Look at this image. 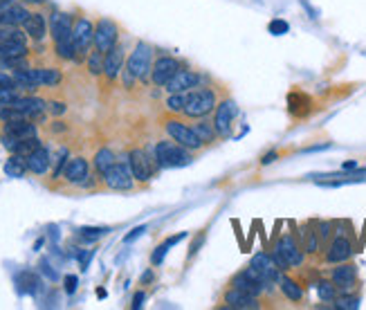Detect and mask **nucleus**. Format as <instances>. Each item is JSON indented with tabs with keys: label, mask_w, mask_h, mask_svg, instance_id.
Listing matches in <instances>:
<instances>
[{
	"label": "nucleus",
	"mask_w": 366,
	"mask_h": 310,
	"mask_svg": "<svg viewBox=\"0 0 366 310\" xmlns=\"http://www.w3.org/2000/svg\"><path fill=\"white\" fill-rule=\"evenodd\" d=\"M151 68H153V48L148 43L139 41L126 57V66H124V81H126V86H131L137 79L144 81L151 75Z\"/></svg>",
	"instance_id": "obj_1"
},
{
	"label": "nucleus",
	"mask_w": 366,
	"mask_h": 310,
	"mask_svg": "<svg viewBox=\"0 0 366 310\" xmlns=\"http://www.w3.org/2000/svg\"><path fill=\"white\" fill-rule=\"evenodd\" d=\"M153 160L160 169H180V167H186V164H191L193 151L184 149L182 144H177L168 138V140H162L155 144Z\"/></svg>",
	"instance_id": "obj_2"
},
{
	"label": "nucleus",
	"mask_w": 366,
	"mask_h": 310,
	"mask_svg": "<svg viewBox=\"0 0 366 310\" xmlns=\"http://www.w3.org/2000/svg\"><path fill=\"white\" fill-rule=\"evenodd\" d=\"M216 95L211 88H193L189 93H184V117L189 120H200L216 111Z\"/></svg>",
	"instance_id": "obj_3"
},
{
	"label": "nucleus",
	"mask_w": 366,
	"mask_h": 310,
	"mask_svg": "<svg viewBox=\"0 0 366 310\" xmlns=\"http://www.w3.org/2000/svg\"><path fill=\"white\" fill-rule=\"evenodd\" d=\"M272 259L274 263L279 266V270H288V268H299L303 263V252L294 241V236L290 234H283L279 241L274 245V252H272Z\"/></svg>",
	"instance_id": "obj_4"
},
{
	"label": "nucleus",
	"mask_w": 366,
	"mask_h": 310,
	"mask_svg": "<svg viewBox=\"0 0 366 310\" xmlns=\"http://www.w3.org/2000/svg\"><path fill=\"white\" fill-rule=\"evenodd\" d=\"M164 131H166V135L171 138L173 142H177V144H182L184 149H189V151H200L204 144H202V140L195 135V131H193V126H189V124H184V122H180V120H166L164 122Z\"/></svg>",
	"instance_id": "obj_5"
},
{
	"label": "nucleus",
	"mask_w": 366,
	"mask_h": 310,
	"mask_svg": "<svg viewBox=\"0 0 366 310\" xmlns=\"http://www.w3.org/2000/svg\"><path fill=\"white\" fill-rule=\"evenodd\" d=\"M73 41H75V50H77L75 61L81 63L84 59H88L90 48H95V25L88 21V18H77L75 21Z\"/></svg>",
	"instance_id": "obj_6"
},
{
	"label": "nucleus",
	"mask_w": 366,
	"mask_h": 310,
	"mask_svg": "<svg viewBox=\"0 0 366 310\" xmlns=\"http://www.w3.org/2000/svg\"><path fill=\"white\" fill-rule=\"evenodd\" d=\"M236 115H238V106L234 99H229L225 97L222 102L216 104V111H213V126H216V133H218V138H229V133H231V124H234L236 120Z\"/></svg>",
	"instance_id": "obj_7"
},
{
	"label": "nucleus",
	"mask_w": 366,
	"mask_h": 310,
	"mask_svg": "<svg viewBox=\"0 0 366 310\" xmlns=\"http://www.w3.org/2000/svg\"><path fill=\"white\" fill-rule=\"evenodd\" d=\"M104 185L110 191H128L135 187V178H133V173L128 169V162H115L104 173Z\"/></svg>",
	"instance_id": "obj_8"
},
{
	"label": "nucleus",
	"mask_w": 366,
	"mask_h": 310,
	"mask_svg": "<svg viewBox=\"0 0 366 310\" xmlns=\"http://www.w3.org/2000/svg\"><path fill=\"white\" fill-rule=\"evenodd\" d=\"M126 162H128L133 178H135L137 182H151V178H153V173H155V160H151V155L146 151L133 149L128 153Z\"/></svg>",
	"instance_id": "obj_9"
},
{
	"label": "nucleus",
	"mask_w": 366,
	"mask_h": 310,
	"mask_svg": "<svg viewBox=\"0 0 366 310\" xmlns=\"http://www.w3.org/2000/svg\"><path fill=\"white\" fill-rule=\"evenodd\" d=\"M117 39H119L117 23L110 21V18H99L95 25V48L106 54L110 48L117 45Z\"/></svg>",
	"instance_id": "obj_10"
},
{
	"label": "nucleus",
	"mask_w": 366,
	"mask_h": 310,
	"mask_svg": "<svg viewBox=\"0 0 366 310\" xmlns=\"http://www.w3.org/2000/svg\"><path fill=\"white\" fill-rule=\"evenodd\" d=\"M249 266H252L256 272H261V277H263V281H265L267 290H270L274 284H279L281 270H279V266H276V263H274L272 254H267V252H258V254H254L252 261H249Z\"/></svg>",
	"instance_id": "obj_11"
},
{
	"label": "nucleus",
	"mask_w": 366,
	"mask_h": 310,
	"mask_svg": "<svg viewBox=\"0 0 366 310\" xmlns=\"http://www.w3.org/2000/svg\"><path fill=\"white\" fill-rule=\"evenodd\" d=\"M180 68H182L180 61H177L175 57H160V59H155L153 68H151V81H153L157 88H162L173 79V75Z\"/></svg>",
	"instance_id": "obj_12"
},
{
	"label": "nucleus",
	"mask_w": 366,
	"mask_h": 310,
	"mask_svg": "<svg viewBox=\"0 0 366 310\" xmlns=\"http://www.w3.org/2000/svg\"><path fill=\"white\" fill-rule=\"evenodd\" d=\"M73 30H75V18L73 14L66 12H55L50 16V34L55 43H64L73 39Z\"/></svg>",
	"instance_id": "obj_13"
},
{
	"label": "nucleus",
	"mask_w": 366,
	"mask_h": 310,
	"mask_svg": "<svg viewBox=\"0 0 366 310\" xmlns=\"http://www.w3.org/2000/svg\"><path fill=\"white\" fill-rule=\"evenodd\" d=\"M198 84H200V75H198V72L180 68L164 88H166L168 95H171V93H189V90L198 88Z\"/></svg>",
	"instance_id": "obj_14"
},
{
	"label": "nucleus",
	"mask_w": 366,
	"mask_h": 310,
	"mask_svg": "<svg viewBox=\"0 0 366 310\" xmlns=\"http://www.w3.org/2000/svg\"><path fill=\"white\" fill-rule=\"evenodd\" d=\"M124 66H126V54H124L122 45H115L108 52L104 54V77L108 81H115L119 75Z\"/></svg>",
	"instance_id": "obj_15"
},
{
	"label": "nucleus",
	"mask_w": 366,
	"mask_h": 310,
	"mask_svg": "<svg viewBox=\"0 0 366 310\" xmlns=\"http://www.w3.org/2000/svg\"><path fill=\"white\" fill-rule=\"evenodd\" d=\"M353 257V243L348 241V236L339 232L333 243L328 245V252H326V261L328 263H344Z\"/></svg>",
	"instance_id": "obj_16"
},
{
	"label": "nucleus",
	"mask_w": 366,
	"mask_h": 310,
	"mask_svg": "<svg viewBox=\"0 0 366 310\" xmlns=\"http://www.w3.org/2000/svg\"><path fill=\"white\" fill-rule=\"evenodd\" d=\"M90 176V164H88L86 158L77 155V158H70L66 169H64V178L70 182V185H81V182Z\"/></svg>",
	"instance_id": "obj_17"
},
{
	"label": "nucleus",
	"mask_w": 366,
	"mask_h": 310,
	"mask_svg": "<svg viewBox=\"0 0 366 310\" xmlns=\"http://www.w3.org/2000/svg\"><path fill=\"white\" fill-rule=\"evenodd\" d=\"M225 304L227 308H236V310H256L261 308L258 304V297L249 295V293H243V290L238 288H229L225 293Z\"/></svg>",
	"instance_id": "obj_18"
},
{
	"label": "nucleus",
	"mask_w": 366,
	"mask_h": 310,
	"mask_svg": "<svg viewBox=\"0 0 366 310\" xmlns=\"http://www.w3.org/2000/svg\"><path fill=\"white\" fill-rule=\"evenodd\" d=\"M3 135L7 138H14V140H30V138H37V124H32V120H16V122H7L3 126Z\"/></svg>",
	"instance_id": "obj_19"
},
{
	"label": "nucleus",
	"mask_w": 366,
	"mask_h": 310,
	"mask_svg": "<svg viewBox=\"0 0 366 310\" xmlns=\"http://www.w3.org/2000/svg\"><path fill=\"white\" fill-rule=\"evenodd\" d=\"M330 279H333V284L337 286V290H351V286H355L357 281V268L353 266V263H337V268H333V275H330Z\"/></svg>",
	"instance_id": "obj_20"
},
{
	"label": "nucleus",
	"mask_w": 366,
	"mask_h": 310,
	"mask_svg": "<svg viewBox=\"0 0 366 310\" xmlns=\"http://www.w3.org/2000/svg\"><path fill=\"white\" fill-rule=\"evenodd\" d=\"M229 286H231V288H238V290H243V293L254 295V297H258V295H261L263 290H265V286L261 284V281H256L252 275H249L247 270H240V272H236V275L231 277Z\"/></svg>",
	"instance_id": "obj_21"
},
{
	"label": "nucleus",
	"mask_w": 366,
	"mask_h": 310,
	"mask_svg": "<svg viewBox=\"0 0 366 310\" xmlns=\"http://www.w3.org/2000/svg\"><path fill=\"white\" fill-rule=\"evenodd\" d=\"M30 9H28V5H23V3H14L10 5L3 12V16H0V25H7V27H19V25H23L25 21L30 18Z\"/></svg>",
	"instance_id": "obj_22"
},
{
	"label": "nucleus",
	"mask_w": 366,
	"mask_h": 310,
	"mask_svg": "<svg viewBox=\"0 0 366 310\" xmlns=\"http://www.w3.org/2000/svg\"><path fill=\"white\" fill-rule=\"evenodd\" d=\"M25 160H28V169L32 173H37V176H46V173L50 171V164H52L50 151L46 147H39L37 151H32Z\"/></svg>",
	"instance_id": "obj_23"
},
{
	"label": "nucleus",
	"mask_w": 366,
	"mask_h": 310,
	"mask_svg": "<svg viewBox=\"0 0 366 310\" xmlns=\"http://www.w3.org/2000/svg\"><path fill=\"white\" fill-rule=\"evenodd\" d=\"M23 27H25V34L34 41H43L48 34V21L41 12H32L28 21L23 23Z\"/></svg>",
	"instance_id": "obj_24"
},
{
	"label": "nucleus",
	"mask_w": 366,
	"mask_h": 310,
	"mask_svg": "<svg viewBox=\"0 0 366 310\" xmlns=\"http://www.w3.org/2000/svg\"><path fill=\"white\" fill-rule=\"evenodd\" d=\"M288 111L292 117H306L312 111V102L306 93L301 90H294V93L288 95Z\"/></svg>",
	"instance_id": "obj_25"
},
{
	"label": "nucleus",
	"mask_w": 366,
	"mask_h": 310,
	"mask_svg": "<svg viewBox=\"0 0 366 310\" xmlns=\"http://www.w3.org/2000/svg\"><path fill=\"white\" fill-rule=\"evenodd\" d=\"M115 162H117V155H115L113 149L104 147V149L97 151V153H95V160H93V167H95V171H97V176L104 178V173L108 171Z\"/></svg>",
	"instance_id": "obj_26"
},
{
	"label": "nucleus",
	"mask_w": 366,
	"mask_h": 310,
	"mask_svg": "<svg viewBox=\"0 0 366 310\" xmlns=\"http://www.w3.org/2000/svg\"><path fill=\"white\" fill-rule=\"evenodd\" d=\"M5 173L10 178H23L25 173H28L30 169H28V160L23 158V155H19V153H12L10 158H7V162H5Z\"/></svg>",
	"instance_id": "obj_27"
},
{
	"label": "nucleus",
	"mask_w": 366,
	"mask_h": 310,
	"mask_svg": "<svg viewBox=\"0 0 366 310\" xmlns=\"http://www.w3.org/2000/svg\"><path fill=\"white\" fill-rule=\"evenodd\" d=\"M193 131H195V135H198V138L202 140L204 147H207V144H211L213 140L218 138L216 126H213V122H209L207 117H200V120L193 124Z\"/></svg>",
	"instance_id": "obj_28"
},
{
	"label": "nucleus",
	"mask_w": 366,
	"mask_h": 310,
	"mask_svg": "<svg viewBox=\"0 0 366 310\" xmlns=\"http://www.w3.org/2000/svg\"><path fill=\"white\" fill-rule=\"evenodd\" d=\"M37 77H39V84L48 88H57L64 81V75L57 68H37Z\"/></svg>",
	"instance_id": "obj_29"
},
{
	"label": "nucleus",
	"mask_w": 366,
	"mask_h": 310,
	"mask_svg": "<svg viewBox=\"0 0 366 310\" xmlns=\"http://www.w3.org/2000/svg\"><path fill=\"white\" fill-rule=\"evenodd\" d=\"M279 288H281V293L290 299V302H301V299H303L301 286L294 279H290V277H281L279 279Z\"/></svg>",
	"instance_id": "obj_30"
},
{
	"label": "nucleus",
	"mask_w": 366,
	"mask_h": 310,
	"mask_svg": "<svg viewBox=\"0 0 366 310\" xmlns=\"http://www.w3.org/2000/svg\"><path fill=\"white\" fill-rule=\"evenodd\" d=\"M182 239H186V234L184 232H180V234H175V236H171V239H166L162 245H160V248L151 254V263H153V266H160V263L164 261V257H166V252H168V248H173V245H177L180 243Z\"/></svg>",
	"instance_id": "obj_31"
},
{
	"label": "nucleus",
	"mask_w": 366,
	"mask_h": 310,
	"mask_svg": "<svg viewBox=\"0 0 366 310\" xmlns=\"http://www.w3.org/2000/svg\"><path fill=\"white\" fill-rule=\"evenodd\" d=\"M86 66H88V72H90L93 77H99L104 75V52L102 50H90L86 59Z\"/></svg>",
	"instance_id": "obj_32"
},
{
	"label": "nucleus",
	"mask_w": 366,
	"mask_h": 310,
	"mask_svg": "<svg viewBox=\"0 0 366 310\" xmlns=\"http://www.w3.org/2000/svg\"><path fill=\"white\" fill-rule=\"evenodd\" d=\"M108 232H110L108 227H81V230H79V239H81L84 243H95Z\"/></svg>",
	"instance_id": "obj_33"
},
{
	"label": "nucleus",
	"mask_w": 366,
	"mask_h": 310,
	"mask_svg": "<svg viewBox=\"0 0 366 310\" xmlns=\"http://www.w3.org/2000/svg\"><path fill=\"white\" fill-rule=\"evenodd\" d=\"M315 288H317V295H319L321 302H335V299H337V286L333 284V279H330V281H319Z\"/></svg>",
	"instance_id": "obj_34"
},
{
	"label": "nucleus",
	"mask_w": 366,
	"mask_h": 310,
	"mask_svg": "<svg viewBox=\"0 0 366 310\" xmlns=\"http://www.w3.org/2000/svg\"><path fill=\"white\" fill-rule=\"evenodd\" d=\"M166 111L173 113V115H182L184 113V93H171L166 97Z\"/></svg>",
	"instance_id": "obj_35"
},
{
	"label": "nucleus",
	"mask_w": 366,
	"mask_h": 310,
	"mask_svg": "<svg viewBox=\"0 0 366 310\" xmlns=\"http://www.w3.org/2000/svg\"><path fill=\"white\" fill-rule=\"evenodd\" d=\"M0 68L16 72V70L30 68V63H28V57H12V59H0Z\"/></svg>",
	"instance_id": "obj_36"
},
{
	"label": "nucleus",
	"mask_w": 366,
	"mask_h": 310,
	"mask_svg": "<svg viewBox=\"0 0 366 310\" xmlns=\"http://www.w3.org/2000/svg\"><path fill=\"white\" fill-rule=\"evenodd\" d=\"M335 308H339V310H357V308H360V297H351V295L337 297L335 299Z\"/></svg>",
	"instance_id": "obj_37"
},
{
	"label": "nucleus",
	"mask_w": 366,
	"mask_h": 310,
	"mask_svg": "<svg viewBox=\"0 0 366 310\" xmlns=\"http://www.w3.org/2000/svg\"><path fill=\"white\" fill-rule=\"evenodd\" d=\"M16 281H19V284H21V281H28V286L23 288V293H30V295L37 293V288H39V279L34 277L32 272H21V275L16 277Z\"/></svg>",
	"instance_id": "obj_38"
},
{
	"label": "nucleus",
	"mask_w": 366,
	"mask_h": 310,
	"mask_svg": "<svg viewBox=\"0 0 366 310\" xmlns=\"http://www.w3.org/2000/svg\"><path fill=\"white\" fill-rule=\"evenodd\" d=\"M21 97L19 88H0V106H10Z\"/></svg>",
	"instance_id": "obj_39"
},
{
	"label": "nucleus",
	"mask_w": 366,
	"mask_h": 310,
	"mask_svg": "<svg viewBox=\"0 0 366 310\" xmlns=\"http://www.w3.org/2000/svg\"><path fill=\"white\" fill-rule=\"evenodd\" d=\"M39 147H41V140H39V138H30V140H23V142L19 144L16 153L23 155V158H28V155H30L32 151H37Z\"/></svg>",
	"instance_id": "obj_40"
},
{
	"label": "nucleus",
	"mask_w": 366,
	"mask_h": 310,
	"mask_svg": "<svg viewBox=\"0 0 366 310\" xmlns=\"http://www.w3.org/2000/svg\"><path fill=\"white\" fill-rule=\"evenodd\" d=\"M267 30H270V34H274V36H281V34H288L290 32V25L285 23V21H281V18H274Z\"/></svg>",
	"instance_id": "obj_41"
},
{
	"label": "nucleus",
	"mask_w": 366,
	"mask_h": 310,
	"mask_svg": "<svg viewBox=\"0 0 366 310\" xmlns=\"http://www.w3.org/2000/svg\"><path fill=\"white\" fill-rule=\"evenodd\" d=\"M68 160H70V158H68V149H61V153H59V162H57V169H55V176H52V180H59V178H61V173H64Z\"/></svg>",
	"instance_id": "obj_42"
},
{
	"label": "nucleus",
	"mask_w": 366,
	"mask_h": 310,
	"mask_svg": "<svg viewBox=\"0 0 366 310\" xmlns=\"http://www.w3.org/2000/svg\"><path fill=\"white\" fill-rule=\"evenodd\" d=\"M306 236H308V243H306V250L310 254H315L319 250V234L315 230H306Z\"/></svg>",
	"instance_id": "obj_43"
},
{
	"label": "nucleus",
	"mask_w": 366,
	"mask_h": 310,
	"mask_svg": "<svg viewBox=\"0 0 366 310\" xmlns=\"http://www.w3.org/2000/svg\"><path fill=\"white\" fill-rule=\"evenodd\" d=\"M317 234H319V241H328L330 234H333V223L330 221H324L317 225Z\"/></svg>",
	"instance_id": "obj_44"
},
{
	"label": "nucleus",
	"mask_w": 366,
	"mask_h": 310,
	"mask_svg": "<svg viewBox=\"0 0 366 310\" xmlns=\"http://www.w3.org/2000/svg\"><path fill=\"white\" fill-rule=\"evenodd\" d=\"M146 232V225H139V227H135V230H131V234H126L124 236V243H133L135 239H139L142 234Z\"/></svg>",
	"instance_id": "obj_45"
},
{
	"label": "nucleus",
	"mask_w": 366,
	"mask_h": 310,
	"mask_svg": "<svg viewBox=\"0 0 366 310\" xmlns=\"http://www.w3.org/2000/svg\"><path fill=\"white\" fill-rule=\"evenodd\" d=\"M0 88H19V86H16L14 75H7V72H0Z\"/></svg>",
	"instance_id": "obj_46"
},
{
	"label": "nucleus",
	"mask_w": 366,
	"mask_h": 310,
	"mask_svg": "<svg viewBox=\"0 0 366 310\" xmlns=\"http://www.w3.org/2000/svg\"><path fill=\"white\" fill-rule=\"evenodd\" d=\"M77 284H79V279H77L75 275H68V277H66V293L73 295L75 290H77Z\"/></svg>",
	"instance_id": "obj_47"
},
{
	"label": "nucleus",
	"mask_w": 366,
	"mask_h": 310,
	"mask_svg": "<svg viewBox=\"0 0 366 310\" xmlns=\"http://www.w3.org/2000/svg\"><path fill=\"white\" fill-rule=\"evenodd\" d=\"M50 111H52V115H64L68 111V106L64 102H52L50 104Z\"/></svg>",
	"instance_id": "obj_48"
},
{
	"label": "nucleus",
	"mask_w": 366,
	"mask_h": 310,
	"mask_svg": "<svg viewBox=\"0 0 366 310\" xmlns=\"http://www.w3.org/2000/svg\"><path fill=\"white\" fill-rule=\"evenodd\" d=\"M144 299H146V295H144V293H142V290H139V293H135V297H133V304H131V306L137 310V308H142V306H144Z\"/></svg>",
	"instance_id": "obj_49"
},
{
	"label": "nucleus",
	"mask_w": 366,
	"mask_h": 310,
	"mask_svg": "<svg viewBox=\"0 0 366 310\" xmlns=\"http://www.w3.org/2000/svg\"><path fill=\"white\" fill-rule=\"evenodd\" d=\"M202 243H204V234H200V236H198V239H195V241H193V245H191V250H189V257H193V254L200 250V245H202Z\"/></svg>",
	"instance_id": "obj_50"
},
{
	"label": "nucleus",
	"mask_w": 366,
	"mask_h": 310,
	"mask_svg": "<svg viewBox=\"0 0 366 310\" xmlns=\"http://www.w3.org/2000/svg\"><path fill=\"white\" fill-rule=\"evenodd\" d=\"M276 158H279V153H276V151H270V153H265L263 158H261V164H272Z\"/></svg>",
	"instance_id": "obj_51"
},
{
	"label": "nucleus",
	"mask_w": 366,
	"mask_h": 310,
	"mask_svg": "<svg viewBox=\"0 0 366 310\" xmlns=\"http://www.w3.org/2000/svg\"><path fill=\"white\" fill-rule=\"evenodd\" d=\"M23 5H28V7H39V5H43L46 0H21Z\"/></svg>",
	"instance_id": "obj_52"
},
{
	"label": "nucleus",
	"mask_w": 366,
	"mask_h": 310,
	"mask_svg": "<svg viewBox=\"0 0 366 310\" xmlns=\"http://www.w3.org/2000/svg\"><path fill=\"white\" fill-rule=\"evenodd\" d=\"M151 279H153V272L148 270V272H144V277H142V284H148Z\"/></svg>",
	"instance_id": "obj_53"
},
{
	"label": "nucleus",
	"mask_w": 366,
	"mask_h": 310,
	"mask_svg": "<svg viewBox=\"0 0 366 310\" xmlns=\"http://www.w3.org/2000/svg\"><path fill=\"white\" fill-rule=\"evenodd\" d=\"M353 169H357V162H346L344 164V171H353Z\"/></svg>",
	"instance_id": "obj_54"
}]
</instances>
